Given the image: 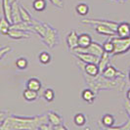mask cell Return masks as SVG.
I'll use <instances>...</instances> for the list:
<instances>
[{"label":"cell","mask_w":130,"mask_h":130,"mask_svg":"<svg viewBox=\"0 0 130 130\" xmlns=\"http://www.w3.org/2000/svg\"><path fill=\"white\" fill-rule=\"evenodd\" d=\"M95 26V30H96V32L99 33V34H103V35L109 36V37L117 35V31L113 30V29H111L110 26H103V25H96V26Z\"/></svg>","instance_id":"16"},{"label":"cell","mask_w":130,"mask_h":130,"mask_svg":"<svg viewBox=\"0 0 130 130\" xmlns=\"http://www.w3.org/2000/svg\"><path fill=\"white\" fill-rule=\"evenodd\" d=\"M16 67L17 69L20 70V71H25L27 69V66H28V61L27 59L25 58V57H20L16 60Z\"/></svg>","instance_id":"31"},{"label":"cell","mask_w":130,"mask_h":130,"mask_svg":"<svg viewBox=\"0 0 130 130\" xmlns=\"http://www.w3.org/2000/svg\"><path fill=\"white\" fill-rule=\"evenodd\" d=\"M113 1H117V2H118V3L122 4V3H124V2H126L127 0H113Z\"/></svg>","instance_id":"39"},{"label":"cell","mask_w":130,"mask_h":130,"mask_svg":"<svg viewBox=\"0 0 130 130\" xmlns=\"http://www.w3.org/2000/svg\"><path fill=\"white\" fill-rule=\"evenodd\" d=\"M10 38L20 40V39H29L31 37V32L24 31L21 29H16V28H11L8 32V35Z\"/></svg>","instance_id":"12"},{"label":"cell","mask_w":130,"mask_h":130,"mask_svg":"<svg viewBox=\"0 0 130 130\" xmlns=\"http://www.w3.org/2000/svg\"><path fill=\"white\" fill-rule=\"evenodd\" d=\"M45 122H49L47 113L34 117L8 115L6 118L0 122V130H39L40 125Z\"/></svg>","instance_id":"1"},{"label":"cell","mask_w":130,"mask_h":130,"mask_svg":"<svg viewBox=\"0 0 130 130\" xmlns=\"http://www.w3.org/2000/svg\"><path fill=\"white\" fill-rule=\"evenodd\" d=\"M32 24H33V30H34V33L38 35L39 38H42V37L45 35V32H46L45 23L33 19Z\"/></svg>","instance_id":"15"},{"label":"cell","mask_w":130,"mask_h":130,"mask_svg":"<svg viewBox=\"0 0 130 130\" xmlns=\"http://www.w3.org/2000/svg\"><path fill=\"white\" fill-rule=\"evenodd\" d=\"M8 1H9V3H10V4H13L15 1H18V0H8Z\"/></svg>","instance_id":"40"},{"label":"cell","mask_w":130,"mask_h":130,"mask_svg":"<svg viewBox=\"0 0 130 130\" xmlns=\"http://www.w3.org/2000/svg\"><path fill=\"white\" fill-rule=\"evenodd\" d=\"M97 95L98 93L94 91L92 88H85L82 90L81 92V99L84 101L85 103L89 105H92L97 99Z\"/></svg>","instance_id":"11"},{"label":"cell","mask_w":130,"mask_h":130,"mask_svg":"<svg viewBox=\"0 0 130 130\" xmlns=\"http://www.w3.org/2000/svg\"><path fill=\"white\" fill-rule=\"evenodd\" d=\"M111 40L115 44V51L111 56L123 55L130 51V37H119L111 36Z\"/></svg>","instance_id":"4"},{"label":"cell","mask_w":130,"mask_h":130,"mask_svg":"<svg viewBox=\"0 0 130 130\" xmlns=\"http://www.w3.org/2000/svg\"><path fill=\"white\" fill-rule=\"evenodd\" d=\"M11 26H12V24L3 16L1 18V21H0V32H1V34L8 35L9 30L11 29Z\"/></svg>","instance_id":"23"},{"label":"cell","mask_w":130,"mask_h":130,"mask_svg":"<svg viewBox=\"0 0 130 130\" xmlns=\"http://www.w3.org/2000/svg\"><path fill=\"white\" fill-rule=\"evenodd\" d=\"M38 60L42 65H48V64H50V63H51L52 57H51V55H50L48 52H46V51H42V52L39 53Z\"/></svg>","instance_id":"28"},{"label":"cell","mask_w":130,"mask_h":130,"mask_svg":"<svg viewBox=\"0 0 130 130\" xmlns=\"http://www.w3.org/2000/svg\"><path fill=\"white\" fill-rule=\"evenodd\" d=\"M115 121H116L115 120V117L112 115H111V113H105L104 116L102 117V118H101L102 124L104 125L106 128H108V129L115 124Z\"/></svg>","instance_id":"24"},{"label":"cell","mask_w":130,"mask_h":130,"mask_svg":"<svg viewBox=\"0 0 130 130\" xmlns=\"http://www.w3.org/2000/svg\"><path fill=\"white\" fill-rule=\"evenodd\" d=\"M73 57L83 62L85 64L87 63H94V64H98L99 61H100V57H97L93 54H90V53H85V52H73L72 53Z\"/></svg>","instance_id":"8"},{"label":"cell","mask_w":130,"mask_h":130,"mask_svg":"<svg viewBox=\"0 0 130 130\" xmlns=\"http://www.w3.org/2000/svg\"><path fill=\"white\" fill-rule=\"evenodd\" d=\"M73 52H85V53H90L93 54L97 57H102V55L104 54V48L103 45L98 43L96 41H92V43L88 47L86 48H81V47H77L76 49H74L72 53Z\"/></svg>","instance_id":"5"},{"label":"cell","mask_w":130,"mask_h":130,"mask_svg":"<svg viewBox=\"0 0 130 130\" xmlns=\"http://www.w3.org/2000/svg\"><path fill=\"white\" fill-rule=\"evenodd\" d=\"M1 1H2V12H3V16L11 24H13V19H12V4H10L8 0H1Z\"/></svg>","instance_id":"17"},{"label":"cell","mask_w":130,"mask_h":130,"mask_svg":"<svg viewBox=\"0 0 130 130\" xmlns=\"http://www.w3.org/2000/svg\"><path fill=\"white\" fill-rule=\"evenodd\" d=\"M75 12L77 13V15L82 16V17L88 15V13H89V6H88V4L84 3V2L78 3L77 5L75 6Z\"/></svg>","instance_id":"25"},{"label":"cell","mask_w":130,"mask_h":130,"mask_svg":"<svg viewBox=\"0 0 130 130\" xmlns=\"http://www.w3.org/2000/svg\"><path fill=\"white\" fill-rule=\"evenodd\" d=\"M80 23L83 25H91V26H96V25H103V26H110L111 29L117 31V26L119 23L110 21V20H102V19H82L80 20Z\"/></svg>","instance_id":"7"},{"label":"cell","mask_w":130,"mask_h":130,"mask_svg":"<svg viewBox=\"0 0 130 130\" xmlns=\"http://www.w3.org/2000/svg\"><path fill=\"white\" fill-rule=\"evenodd\" d=\"M49 1L52 3L54 6L59 8V9H63L64 8V2H63V0H49Z\"/></svg>","instance_id":"35"},{"label":"cell","mask_w":130,"mask_h":130,"mask_svg":"<svg viewBox=\"0 0 130 130\" xmlns=\"http://www.w3.org/2000/svg\"><path fill=\"white\" fill-rule=\"evenodd\" d=\"M23 97L26 102H34L38 99V92L26 88L23 92Z\"/></svg>","instance_id":"21"},{"label":"cell","mask_w":130,"mask_h":130,"mask_svg":"<svg viewBox=\"0 0 130 130\" xmlns=\"http://www.w3.org/2000/svg\"><path fill=\"white\" fill-rule=\"evenodd\" d=\"M126 99H127L128 101H130V88L127 90V92H126Z\"/></svg>","instance_id":"38"},{"label":"cell","mask_w":130,"mask_h":130,"mask_svg":"<svg viewBox=\"0 0 130 130\" xmlns=\"http://www.w3.org/2000/svg\"><path fill=\"white\" fill-rule=\"evenodd\" d=\"M73 122L74 124L78 126V127H81V126H83L86 124L87 122V117H85L84 113H82V112H77V113H75L74 115V117H73Z\"/></svg>","instance_id":"26"},{"label":"cell","mask_w":130,"mask_h":130,"mask_svg":"<svg viewBox=\"0 0 130 130\" xmlns=\"http://www.w3.org/2000/svg\"><path fill=\"white\" fill-rule=\"evenodd\" d=\"M102 74L106 78H109V79H116V78H118V77H125V73L124 72L117 70L113 66L111 65L108 66L104 70V72H102Z\"/></svg>","instance_id":"9"},{"label":"cell","mask_w":130,"mask_h":130,"mask_svg":"<svg viewBox=\"0 0 130 130\" xmlns=\"http://www.w3.org/2000/svg\"><path fill=\"white\" fill-rule=\"evenodd\" d=\"M111 56L109 53L104 52V54L102 55V57H100V61L98 63V66H99V69H100V72H104V70L110 65V59H111Z\"/></svg>","instance_id":"22"},{"label":"cell","mask_w":130,"mask_h":130,"mask_svg":"<svg viewBox=\"0 0 130 130\" xmlns=\"http://www.w3.org/2000/svg\"><path fill=\"white\" fill-rule=\"evenodd\" d=\"M128 79H129V84H130V70L129 72H128Z\"/></svg>","instance_id":"41"},{"label":"cell","mask_w":130,"mask_h":130,"mask_svg":"<svg viewBox=\"0 0 130 130\" xmlns=\"http://www.w3.org/2000/svg\"><path fill=\"white\" fill-rule=\"evenodd\" d=\"M76 65L78 66V68L80 69L81 72H85L86 74H88L90 76H97L98 74L101 73L98 64H94V63H87V64H85V63L78 60L77 62H76Z\"/></svg>","instance_id":"6"},{"label":"cell","mask_w":130,"mask_h":130,"mask_svg":"<svg viewBox=\"0 0 130 130\" xmlns=\"http://www.w3.org/2000/svg\"><path fill=\"white\" fill-rule=\"evenodd\" d=\"M68 128L66 127L64 124H61V125H57V126H53L52 130H67Z\"/></svg>","instance_id":"37"},{"label":"cell","mask_w":130,"mask_h":130,"mask_svg":"<svg viewBox=\"0 0 130 130\" xmlns=\"http://www.w3.org/2000/svg\"><path fill=\"white\" fill-rule=\"evenodd\" d=\"M12 19H13V24H17V23H20L23 21L22 17H21V13H20L19 0L15 1L12 4Z\"/></svg>","instance_id":"20"},{"label":"cell","mask_w":130,"mask_h":130,"mask_svg":"<svg viewBox=\"0 0 130 130\" xmlns=\"http://www.w3.org/2000/svg\"><path fill=\"white\" fill-rule=\"evenodd\" d=\"M45 26H46L45 35L42 38H40V40L48 48L53 49L56 46H58L59 43H60V33H59L58 29H56L50 24L45 23Z\"/></svg>","instance_id":"3"},{"label":"cell","mask_w":130,"mask_h":130,"mask_svg":"<svg viewBox=\"0 0 130 130\" xmlns=\"http://www.w3.org/2000/svg\"><path fill=\"white\" fill-rule=\"evenodd\" d=\"M124 109L126 111V113H127V117L130 118V101H125L124 103Z\"/></svg>","instance_id":"36"},{"label":"cell","mask_w":130,"mask_h":130,"mask_svg":"<svg viewBox=\"0 0 130 130\" xmlns=\"http://www.w3.org/2000/svg\"><path fill=\"white\" fill-rule=\"evenodd\" d=\"M92 37L89 33H81L78 35V47L86 48L92 43Z\"/></svg>","instance_id":"18"},{"label":"cell","mask_w":130,"mask_h":130,"mask_svg":"<svg viewBox=\"0 0 130 130\" xmlns=\"http://www.w3.org/2000/svg\"><path fill=\"white\" fill-rule=\"evenodd\" d=\"M109 129L112 130H130V118L127 117V120L126 122H124L122 125H119V126H115L112 125L111 127H110Z\"/></svg>","instance_id":"33"},{"label":"cell","mask_w":130,"mask_h":130,"mask_svg":"<svg viewBox=\"0 0 130 130\" xmlns=\"http://www.w3.org/2000/svg\"><path fill=\"white\" fill-rule=\"evenodd\" d=\"M42 97L47 103H51L55 99V92H54L52 88H46L45 90L43 91Z\"/></svg>","instance_id":"30"},{"label":"cell","mask_w":130,"mask_h":130,"mask_svg":"<svg viewBox=\"0 0 130 130\" xmlns=\"http://www.w3.org/2000/svg\"><path fill=\"white\" fill-rule=\"evenodd\" d=\"M117 34L119 37H130V23H119L117 29Z\"/></svg>","instance_id":"14"},{"label":"cell","mask_w":130,"mask_h":130,"mask_svg":"<svg viewBox=\"0 0 130 130\" xmlns=\"http://www.w3.org/2000/svg\"><path fill=\"white\" fill-rule=\"evenodd\" d=\"M47 117H48V121H49V123L52 125V127L53 126L64 124V118L61 117L57 111H49L47 112Z\"/></svg>","instance_id":"13"},{"label":"cell","mask_w":130,"mask_h":130,"mask_svg":"<svg viewBox=\"0 0 130 130\" xmlns=\"http://www.w3.org/2000/svg\"><path fill=\"white\" fill-rule=\"evenodd\" d=\"M20 13H21V17H22V20H23V21L28 22V23H31L33 21L31 15L29 14V12H28L23 5H20Z\"/></svg>","instance_id":"32"},{"label":"cell","mask_w":130,"mask_h":130,"mask_svg":"<svg viewBox=\"0 0 130 130\" xmlns=\"http://www.w3.org/2000/svg\"><path fill=\"white\" fill-rule=\"evenodd\" d=\"M82 75L84 78L85 83L96 93H99V91L101 90H110V89H117V88L119 90H122L125 85L124 77L109 79L105 77L102 73L98 74L97 76H90L83 72H82Z\"/></svg>","instance_id":"2"},{"label":"cell","mask_w":130,"mask_h":130,"mask_svg":"<svg viewBox=\"0 0 130 130\" xmlns=\"http://www.w3.org/2000/svg\"><path fill=\"white\" fill-rule=\"evenodd\" d=\"M66 42H67L69 51H71V52H72L74 49H76L78 47V34L74 29L71 30L69 34L67 35Z\"/></svg>","instance_id":"10"},{"label":"cell","mask_w":130,"mask_h":130,"mask_svg":"<svg viewBox=\"0 0 130 130\" xmlns=\"http://www.w3.org/2000/svg\"><path fill=\"white\" fill-rule=\"evenodd\" d=\"M47 7L46 0H33L32 8L36 12H43Z\"/></svg>","instance_id":"27"},{"label":"cell","mask_w":130,"mask_h":130,"mask_svg":"<svg viewBox=\"0 0 130 130\" xmlns=\"http://www.w3.org/2000/svg\"><path fill=\"white\" fill-rule=\"evenodd\" d=\"M26 88H28V89H31V90L39 92L41 90V88H42V83H41V81L39 80L38 78L31 77L26 81Z\"/></svg>","instance_id":"19"},{"label":"cell","mask_w":130,"mask_h":130,"mask_svg":"<svg viewBox=\"0 0 130 130\" xmlns=\"http://www.w3.org/2000/svg\"><path fill=\"white\" fill-rule=\"evenodd\" d=\"M102 45H103L105 52L109 53L110 55H112V53L115 51V44H113V42L111 40V37H110V38L107 39V40H105L104 43Z\"/></svg>","instance_id":"29"},{"label":"cell","mask_w":130,"mask_h":130,"mask_svg":"<svg viewBox=\"0 0 130 130\" xmlns=\"http://www.w3.org/2000/svg\"><path fill=\"white\" fill-rule=\"evenodd\" d=\"M11 51H12V47L11 46H3L0 49V59L3 60V59L5 58V56H6L7 54H9Z\"/></svg>","instance_id":"34"}]
</instances>
